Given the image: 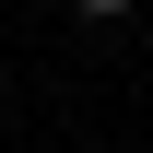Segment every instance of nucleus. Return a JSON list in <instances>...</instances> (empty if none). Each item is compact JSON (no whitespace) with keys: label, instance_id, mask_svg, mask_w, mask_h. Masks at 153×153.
<instances>
[{"label":"nucleus","instance_id":"f257e3e1","mask_svg":"<svg viewBox=\"0 0 153 153\" xmlns=\"http://www.w3.org/2000/svg\"><path fill=\"white\" fill-rule=\"evenodd\" d=\"M71 12H94V24H106V12H130V0H71Z\"/></svg>","mask_w":153,"mask_h":153}]
</instances>
